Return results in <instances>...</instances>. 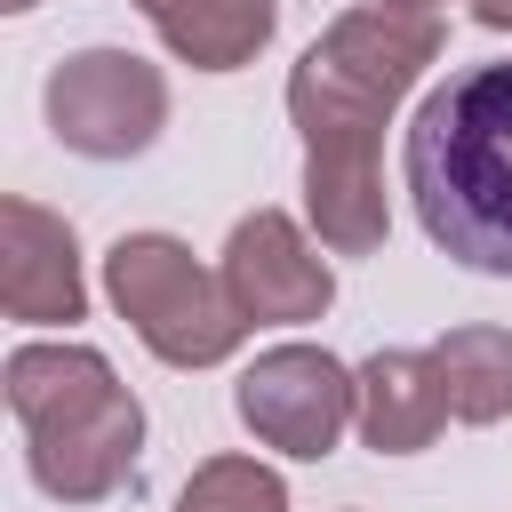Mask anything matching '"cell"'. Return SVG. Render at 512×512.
Listing matches in <instances>:
<instances>
[{
  "instance_id": "6da1fadb",
  "label": "cell",
  "mask_w": 512,
  "mask_h": 512,
  "mask_svg": "<svg viewBox=\"0 0 512 512\" xmlns=\"http://www.w3.org/2000/svg\"><path fill=\"white\" fill-rule=\"evenodd\" d=\"M448 24L416 8H344L288 64V120L304 136V216L328 256H376L392 232L384 200V128L400 96L440 64Z\"/></svg>"
},
{
  "instance_id": "7a4b0ae2",
  "label": "cell",
  "mask_w": 512,
  "mask_h": 512,
  "mask_svg": "<svg viewBox=\"0 0 512 512\" xmlns=\"http://www.w3.org/2000/svg\"><path fill=\"white\" fill-rule=\"evenodd\" d=\"M400 184L440 256L512 280V56L464 64L416 104Z\"/></svg>"
},
{
  "instance_id": "3957f363",
  "label": "cell",
  "mask_w": 512,
  "mask_h": 512,
  "mask_svg": "<svg viewBox=\"0 0 512 512\" xmlns=\"http://www.w3.org/2000/svg\"><path fill=\"white\" fill-rule=\"evenodd\" d=\"M8 384V416L24 432V472L40 496L56 504H104L136 480L144 456V408L136 392L112 376V360L96 344H16L0 360Z\"/></svg>"
},
{
  "instance_id": "277c9868",
  "label": "cell",
  "mask_w": 512,
  "mask_h": 512,
  "mask_svg": "<svg viewBox=\"0 0 512 512\" xmlns=\"http://www.w3.org/2000/svg\"><path fill=\"white\" fill-rule=\"evenodd\" d=\"M104 296L160 368H216L248 344V312L176 232H120L104 248Z\"/></svg>"
},
{
  "instance_id": "5b68a950",
  "label": "cell",
  "mask_w": 512,
  "mask_h": 512,
  "mask_svg": "<svg viewBox=\"0 0 512 512\" xmlns=\"http://www.w3.org/2000/svg\"><path fill=\"white\" fill-rule=\"evenodd\" d=\"M48 136L80 160H136L168 128V80L136 48H80L40 88Z\"/></svg>"
},
{
  "instance_id": "8992f818",
  "label": "cell",
  "mask_w": 512,
  "mask_h": 512,
  "mask_svg": "<svg viewBox=\"0 0 512 512\" xmlns=\"http://www.w3.org/2000/svg\"><path fill=\"white\" fill-rule=\"evenodd\" d=\"M232 408H240V424H248L264 448H280V456H296V464H320V456H336V440L352 432L360 384H352V368H344L328 344H272V352H256V360L240 368Z\"/></svg>"
},
{
  "instance_id": "52a82bcc",
  "label": "cell",
  "mask_w": 512,
  "mask_h": 512,
  "mask_svg": "<svg viewBox=\"0 0 512 512\" xmlns=\"http://www.w3.org/2000/svg\"><path fill=\"white\" fill-rule=\"evenodd\" d=\"M224 288L248 312V328H304L336 304V272L320 256V240L288 216V208H248L224 240Z\"/></svg>"
},
{
  "instance_id": "ba28073f",
  "label": "cell",
  "mask_w": 512,
  "mask_h": 512,
  "mask_svg": "<svg viewBox=\"0 0 512 512\" xmlns=\"http://www.w3.org/2000/svg\"><path fill=\"white\" fill-rule=\"evenodd\" d=\"M0 304L24 328H72L88 320V272H80V240L56 208L8 192L0 200Z\"/></svg>"
},
{
  "instance_id": "9c48e42d",
  "label": "cell",
  "mask_w": 512,
  "mask_h": 512,
  "mask_svg": "<svg viewBox=\"0 0 512 512\" xmlns=\"http://www.w3.org/2000/svg\"><path fill=\"white\" fill-rule=\"evenodd\" d=\"M352 384H360V416H352L360 448H376V456H416V448L440 440L448 392H440L432 352H408V344L368 352V360L352 368Z\"/></svg>"
},
{
  "instance_id": "30bf717a",
  "label": "cell",
  "mask_w": 512,
  "mask_h": 512,
  "mask_svg": "<svg viewBox=\"0 0 512 512\" xmlns=\"http://www.w3.org/2000/svg\"><path fill=\"white\" fill-rule=\"evenodd\" d=\"M136 16L160 32V48L192 72H240L272 48L280 0H136Z\"/></svg>"
},
{
  "instance_id": "8fae6325",
  "label": "cell",
  "mask_w": 512,
  "mask_h": 512,
  "mask_svg": "<svg viewBox=\"0 0 512 512\" xmlns=\"http://www.w3.org/2000/svg\"><path fill=\"white\" fill-rule=\"evenodd\" d=\"M432 368H440V392H448L456 424H504L512 416V328L464 320L432 344Z\"/></svg>"
},
{
  "instance_id": "7c38bea8",
  "label": "cell",
  "mask_w": 512,
  "mask_h": 512,
  "mask_svg": "<svg viewBox=\"0 0 512 512\" xmlns=\"http://www.w3.org/2000/svg\"><path fill=\"white\" fill-rule=\"evenodd\" d=\"M176 512H288V480L256 456H200Z\"/></svg>"
},
{
  "instance_id": "4fadbf2b",
  "label": "cell",
  "mask_w": 512,
  "mask_h": 512,
  "mask_svg": "<svg viewBox=\"0 0 512 512\" xmlns=\"http://www.w3.org/2000/svg\"><path fill=\"white\" fill-rule=\"evenodd\" d=\"M472 16H480L488 32H512V0H472Z\"/></svg>"
},
{
  "instance_id": "5bb4252c",
  "label": "cell",
  "mask_w": 512,
  "mask_h": 512,
  "mask_svg": "<svg viewBox=\"0 0 512 512\" xmlns=\"http://www.w3.org/2000/svg\"><path fill=\"white\" fill-rule=\"evenodd\" d=\"M384 8H416V16H440L448 0H384Z\"/></svg>"
},
{
  "instance_id": "9a60e30c",
  "label": "cell",
  "mask_w": 512,
  "mask_h": 512,
  "mask_svg": "<svg viewBox=\"0 0 512 512\" xmlns=\"http://www.w3.org/2000/svg\"><path fill=\"white\" fill-rule=\"evenodd\" d=\"M0 8H8V16H24V8H40V0H0Z\"/></svg>"
}]
</instances>
